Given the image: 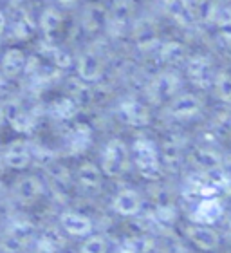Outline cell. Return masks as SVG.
<instances>
[{"label": "cell", "mask_w": 231, "mask_h": 253, "mask_svg": "<svg viewBox=\"0 0 231 253\" xmlns=\"http://www.w3.org/2000/svg\"><path fill=\"white\" fill-rule=\"evenodd\" d=\"M117 116L123 123L130 126H147L148 123L152 122V116H150V109H148L147 103H143L141 100L137 98H125V100L119 101L117 105Z\"/></svg>", "instance_id": "4"}, {"label": "cell", "mask_w": 231, "mask_h": 253, "mask_svg": "<svg viewBox=\"0 0 231 253\" xmlns=\"http://www.w3.org/2000/svg\"><path fill=\"white\" fill-rule=\"evenodd\" d=\"M211 87H213L215 96L222 103H231V74L224 73V71L217 73Z\"/></svg>", "instance_id": "25"}, {"label": "cell", "mask_w": 231, "mask_h": 253, "mask_svg": "<svg viewBox=\"0 0 231 253\" xmlns=\"http://www.w3.org/2000/svg\"><path fill=\"white\" fill-rule=\"evenodd\" d=\"M5 122V111H4V107H0V125Z\"/></svg>", "instance_id": "34"}, {"label": "cell", "mask_w": 231, "mask_h": 253, "mask_svg": "<svg viewBox=\"0 0 231 253\" xmlns=\"http://www.w3.org/2000/svg\"><path fill=\"white\" fill-rule=\"evenodd\" d=\"M5 118L9 120V123L13 125V128H16L18 132H29L35 126V118L29 112L22 111L18 107H11L9 111H5Z\"/></svg>", "instance_id": "23"}, {"label": "cell", "mask_w": 231, "mask_h": 253, "mask_svg": "<svg viewBox=\"0 0 231 253\" xmlns=\"http://www.w3.org/2000/svg\"><path fill=\"white\" fill-rule=\"evenodd\" d=\"M79 253H109V243L101 235H92L85 237V243L81 244Z\"/></svg>", "instance_id": "29"}, {"label": "cell", "mask_w": 231, "mask_h": 253, "mask_svg": "<svg viewBox=\"0 0 231 253\" xmlns=\"http://www.w3.org/2000/svg\"><path fill=\"white\" fill-rule=\"evenodd\" d=\"M103 69H105L103 67V60L94 51H87V53L81 54L78 60V65H76L79 80L85 84H94V82L101 80Z\"/></svg>", "instance_id": "11"}, {"label": "cell", "mask_w": 231, "mask_h": 253, "mask_svg": "<svg viewBox=\"0 0 231 253\" xmlns=\"http://www.w3.org/2000/svg\"><path fill=\"white\" fill-rule=\"evenodd\" d=\"M33 233V224L27 221H15L11 222L7 232L2 241V248L5 253H18L27 244Z\"/></svg>", "instance_id": "9"}, {"label": "cell", "mask_w": 231, "mask_h": 253, "mask_svg": "<svg viewBox=\"0 0 231 253\" xmlns=\"http://www.w3.org/2000/svg\"><path fill=\"white\" fill-rule=\"evenodd\" d=\"M76 111H78V103L73 98H65V100H60L54 103L53 109H51V114L56 120H71L76 114Z\"/></svg>", "instance_id": "27"}, {"label": "cell", "mask_w": 231, "mask_h": 253, "mask_svg": "<svg viewBox=\"0 0 231 253\" xmlns=\"http://www.w3.org/2000/svg\"><path fill=\"white\" fill-rule=\"evenodd\" d=\"M130 163L145 179H157L163 163L159 147L148 137H137L130 147Z\"/></svg>", "instance_id": "1"}, {"label": "cell", "mask_w": 231, "mask_h": 253, "mask_svg": "<svg viewBox=\"0 0 231 253\" xmlns=\"http://www.w3.org/2000/svg\"><path fill=\"white\" fill-rule=\"evenodd\" d=\"M15 194L18 197V201L22 203H33V201H37L40 195L43 194V185L42 181L35 177V175H26V177H22L15 186Z\"/></svg>", "instance_id": "15"}, {"label": "cell", "mask_w": 231, "mask_h": 253, "mask_svg": "<svg viewBox=\"0 0 231 253\" xmlns=\"http://www.w3.org/2000/svg\"><path fill=\"white\" fill-rule=\"evenodd\" d=\"M62 15H60V11H56L54 7H47V9L43 11L42 16H40V29H42L45 35H53L60 29L62 26Z\"/></svg>", "instance_id": "26"}, {"label": "cell", "mask_w": 231, "mask_h": 253, "mask_svg": "<svg viewBox=\"0 0 231 253\" xmlns=\"http://www.w3.org/2000/svg\"><path fill=\"white\" fill-rule=\"evenodd\" d=\"M202 111V103L192 92H179L168 101V114L177 122H188L197 118Z\"/></svg>", "instance_id": "5"}, {"label": "cell", "mask_w": 231, "mask_h": 253, "mask_svg": "<svg viewBox=\"0 0 231 253\" xmlns=\"http://www.w3.org/2000/svg\"><path fill=\"white\" fill-rule=\"evenodd\" d=\"M42 53H43V56H45V60H49V63H53L54 67H58V69H67V67H71V63H73L71 54H69L65 49L60 47V45H54V43L43 45Z\"/></svg>", "instance_id": "22"}, {"label": "cell", "mask_w": 231, "mask_h": 253, "mask_svg": "<svg viewBox=\"0 0 231 253\" xmlns=\"http://www.w3.org/2000/svg\"><path fill=\"white\" fill-rule=\"evenodd\" d=\"M26 54L22 53L20 49L16 47H11L7 49L4 53V56H2V62H0V67H2V71L0 73L4 74L5 78H15V76H18V74L26 69Z\"/></svg>", "instance_id": "14"}, {"label": "cell", "mask_w": 231, "mask_h": 253, "mask_svg": "<svg viewBox=\"0 0 231 253\" xmlns=\"http://www.w3.org/2000/svg\"><path fill=\"white\" fill-rule=\"evenodd\" d=\"M2 158H4L5 167H9L13 170H22V169H27L31 165L33 150L29 148L27 143L15 141L7 147V150L2 154Z\"/></svg>", "instance_id": "12"}, {"label": "cell", "mask_w": 231, "mask_h": 253, "mask_svg": "<svg viewBox=\"0 0 231 253\" xmlns=\"http://www.w3.org/2000/svg\"><path fill=\"white\" fill-rule=\"evenodd\" d=\"M163 253H164V252H163Z\"/></svg>", "instance_id": "37"}, {"label": "cell", "mask_w": 231, "mask_h": 253, "mask_svg": "<svg viewBox=\"0 0 231 253\" xmlns=\"http://www.w3.org/2000/svg\"><path fill=\"white\" fill-rule=\"evenodd\" d=\"M58 2H60V4H63V5H71V4H74L76 0H58Z\"/></svg>", "instance_id": "35"}, {"label": "cell", "mask_w": 231, "mask_h": 253, "mask_svg": "<svg viewBox=\"0 0 231 253\" xmlns=\"http://www.w3.org/2000/svg\"><path fill=\"white\" fill-rule=\"evenodd\" d=\"M35 29H37V22L33 20V16L27 11H20L11 22L9 35L15 40H26L35 33Z\"/></svg>", "instance_id": "19"}, {"label": "cell", "mask_w": 231, "mask_h": 253, "mask_svg": "<svg viewBox=\"0 0 231 253\" xmlns=\"http://www.w3.org/2000/svg\"><path fill=\"white\" fill-rule=\"evenodd\" d=\"M62 244L63 239L56 230H47L45 233H42V237L38 239V248L43 253H54L56 250H60Z\"/></svg>", "instance_id": "28"}, {"label": "cell", "mask_w": 231, "mask_h": 253, "mask_svg": "<svg viewBox=\"0 0 231 253\" xmlns=\"http://www.w3.org/2000/svg\"><path fill=\"white\" fill-rule=\"evenodd\" d=\"M192 159H193V163L199 167L200 170H204V172H211V170H215L221 163V156L215 152V150H211L208 147H199L195 148L193 154H192Z\"/></svg>", "instance_id": "21"}, {"label": "cell", "mask_w": 231, "mask_h": 253, "mask_svg": "<svg viewBox=\"0 0 231 253\" xmlns=\"http://www.w3.org/2000/svg\"><path fill=\"white\" fill-rule=\"evenodd\" d=\"M60 224H62L63 232L73 235V237H89L94 230V224H92L89 215L73 210L63 211L60 215Z\"/></svg>", "instance_id": "10"}, {"label": "cell", "mask_w": 231, "mask_h": 253, "mask_svg": "<svg viewBox=\"0 0 231 253\" xmlns=\"http://www.w3.org/2000/svg\"><path fill=\"white\" fill-rule=\"evenodd\" d=\"M164 9L173 20H177L183 26L192 24L195 18L190 0H164Z\"/></svg>", "instance_id": "18"}, {"label": "cell", "mask_w": 231, "mask_h": 253, "mask_svg": "<svg viewBox=\"0 0 231 253\" xmlns=\"http://www.w3.org/2000/svg\"><path fill=\"white\" fill-rule=\"evenodd\" d=\"M0 167H4V158H2V154H0Z\"/></svg>", "instance_id": "36"}, {"label": "cell", "mask_w": 231, "mask_h": 253, "mask_svg": "<svg viewBox=\"0 0 231 253\" xmlns=\"http://www.w3.org/2000/svg\"><path fill=\"white\" fill-rule=\"evenodd\" d=\"M100 159V169L103 174L109 177H119L130 167V147L123 139L114 137V139L105 143Z\"/></svg>", "instance_id": "2"}, {"label": "cell", "mask_w": 231, "mask_h": 253, "mask_svg": "<svg viewBox=\"0 0 231 253\" xmlns=\"http://www.w3.org/2000/svg\"><path fill=\"white\" fill-rule=\"evenodd\" d=\"M154 248V241L147 235H132L121 241L116 253H150Z\"/></svg>", "instance_id": "20"}, {"label": "cell", "mask_w": 231, "mask_h": 253, "mask_svg": "<svg viewBox=\"0 0 231 253\" xmlns=\"http://www.w3.org/2000/svg\"><path fill=\"white\" fill-rule=\"evenodd\" d=\"M103 172L98 165L90 163V161H85L78 167V172H76V179H78L79 186L85 190H98L101 186V177H103Z\"/></svg>", "instance_id": "16"}, {"label": "cell", "mask_w": 231, "mask_h": 253, "mask_svg": "<svg viewBox=\"0 0 231 253\" xmlns=\"http://www.w3.org/2000/svg\"><path fill=\"white\" fill-rule=\"evenodd\" d=\"M5 26H7V18H5V15L0 11V37L4 35V31H5Z\"/></svg>", "instance_id": "31"}, {"label": "cell", "mask_w": 231, "mask_h": 253, "mask_svg": "<svg viewBox=\"0 0 231 253\" xmlns=\"http://www.w3.org/2000/svg\"><path fill=\"white\" fill-rule=\"evenodd\" d=\"M183 87V80L173 71L155 74L147 87V98L152 103H168L173 96L179 94Z\"/></svg>", "instance_id": "3"}, {"label": "cell", "mask_w": 231, "mask_h": 253, "mask_svg": "<svg viewBox=\"0 0 231 253\" xmlns=\"http://www.w3.org/2000/svg\"><path fill=\"white\" fill-rule=\"evenodd\" d=\"M222 186L228 188V192H231V174H228V175L222 177Z\"/></svg>", "instance_id": "32"}, {"label": "cell", "mask_w": 231, "mask_h": 253, "mask_svg": "<svg viewBox=\"0 0 231 253\" xmlns=\"http://www.w3.org/2000/svg\"><path fill=\"white\" fill-rule=\"evenodd\" d=\"M5 87H7V78H5L4 74L0 73V94L5 90Z\"/></svg>", "instance_id": "33"}, {"label": "cell", "mask_w": 231, "mask_h": 253, "mask_svg": "<svg viewBox=\"0 0 231 253\" xmlns=\"http://www.w3.org/2000/svg\"><path fill=\"white\" fill-rule=\"evenodd\" d=\"M92 141V130H90L89 125H83V123H79L76 125L74 128L69 130V136H67V147L71 150V154H79L87 150Z\"/></svg>", "instance_id": "17"}, {"label": "cell", "mask_w": 231, "mask_h": 253, "mask_svg": "<svg viewBox=\"0 0 231 253\" xmlns=\"http://www.w3.org/2000/svg\"><path fill=\"white\" fill-rule=\"evenodd\" d=\"M186 74L195 85L200 87H211L217 71L208 56H192L186 60Z\"/></svg>", "instance_id": "8"}, {"label": "cell", "mask_w": 231, "mask_h": 253, "mask_svg": "<svg viewBox=\"0 0 231 253\" xmlns=\"http://www.w3.org/2000/svg\"><path fill=\"white\" fill-rule=\"evenodd\" d=\"M101 22H103V13L92 15V7L85 13V27H89V31H96L101 26Z\"/></svg>", "instance_id": "30"}, {"label": "cell", "mask_w": 231, "mask_h": 253, "mask_svg": "<svg viewBox=\"0 0 231 253\" xmlns=\"http://www.w3.org/2000/svg\"><path fill=\"white\" fill-rule=\"evenodd\" d=\"M186 239L195 248L204 253H211L221 246V235L208 224H190L186 228Z\"/></svg>", "instance_id": "6"}, {"label": "cell", "mask_w": 231, "mask_h": 253, "mask_svg": "<svg viewBox=\"0 0 231 253\" xmlns=\"http://www.w3.org/2000/svg\"><path fill=\"white\" fill-rule=\"evenodd\" d=\"M112 210L121 217H136L143 210V197L136 188H123L112 197Z\"/></svg>", "instance_id": "7"}, {"label": "cell", "mask_w": 231, "mask_h": 253, "mask_svg": "<svg viewBox=\"0 0 231 253\" xmlns=\"http://www.w3.org/2000/svg\"><path fill=\"white\" fill-rule=\"evenodd\" d=\"M159 58L168 63L183 62V60L186 58V49H184L183 43H179V42L163 43V45H159Z\"/></svg>", "instance_id": "24"}, {"label": "cell", "mask_w": 231, "mask_h": 253, "mask_svg": "<svg viewBox=\"0 0 231 253\" xmlns=\"http://www.w3.org/2000/svg\"><path fill=\"white\" fill-rule=\"evenodd\" d=\"M222 213H224V206H222L221 199H217V197H204L197 205V208H195L193 219L197 224H208V226H211V222L219 221Z\"/></svg>", "instance_id": "13"}]
</instances>
